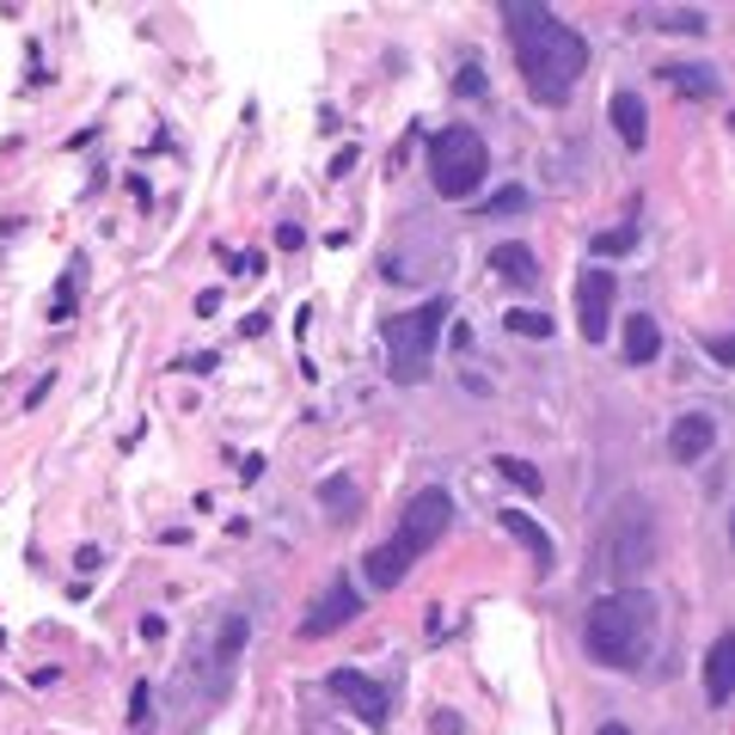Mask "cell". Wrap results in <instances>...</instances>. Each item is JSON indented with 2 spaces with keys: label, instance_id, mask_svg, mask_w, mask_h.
Returning <instances> with one entry per match:
<instances>
[{
  "label": "cell",
  "instance_id": "30bf717a",
  "mask_svg": "<svg viewBox=\"0 0 735 735\" xmlns=\"http://www.w3.org/2000/svg\"><path fill=\"white\" fill-rule=\"evenodd\" d=\"M355 613H362V589H350V582L338 577V582L326 589V601H319V607L300 619V637H331L338 625H350Z\"/></svg>",
  "mask_w": 735,
  "mask_h": 735
},
{
  "label": "cell",
  "instance_id": "f1b7e54d",
  "mask_svg": "<svg viewBox=\"0 0 735 735\" xmlns=\"http://www.w3.org/2000/svg\"><path fill=\"white\" fill-rule=\"evenodd\" d=\"M160 637H166V619H160V613H147V619H142V644H160Z\"/></svg>",
  "mask_w": 735,
  "mask_h": 735
},
{
  "label": "cell",
  "instance_id": "277c9868",
  "mask_svg": "<svg viewBox=\"0 0 735 735\" xmlns=\"http://www.w3.org/2000/svg\"><path fill=\"white\" fill-rule=\"evenodd\" d=\"M484 172H491V147H484L479 129L453 123V129H441L436 142H429V184H436L448 202L479 197Z\"/></svg>",
  "mask_w": 735,
  "mask_h": 735
},
{
  "label": "cell",
  "instance_id": "7402d4cb",
  "mask_svg": "<svg viewBox=\"0 0 735 735\" xmlns=\"http://www.w3.org/2000/svg\"><path fill=\"white\" fill-rule=\"evenodd\" d=\"M656 31H674V37H705V19L699 13H656Z\"/></svg>",
  "mask_w": 735,
  "mask_h": 735
},
{
  "label": "cell",
  "instance_id": "83f0119b",
  "mask_svg": "<svg viewBox=\"0 0 735 735\" xmlns=\"http://www.w3.org/2000/svg\"><path fill=\"white\" fill-rule=\"evenodd\" d=\"M240 331H245V338H264V331H270V312H245Z\"/></svg>",
  "mask_w": 735,
  "mask_h": 735
},
{
  "label": "cell",
  "instance_id": "d6986e66",
  "mask_svg": "<svg viewBox=\"0 0 735 735\" xmlns=\"http://www.w3.org/2000/svg\"><path fill=\"white\" fill-rule=\"evenodd\" d=\"M496 472H503V479H509L522 496H539V491H546V479H539V467H534V460H515V453H496Z\"/></svg>",
  "mask_w": 735,
  "mask_h": 735
},
{
  "label": "cell",
  "instance_id": "603a6c76",
  "mask_svg": "<svg viewBox=\"0 0 735 735\" xmlns=\"http://www.w3.org/2000/svg\"><path fill=\"white\" fill-rule=\"evenodd\" d=\"M632 240H637L632 227H613V233H594L589 252H594V257H625V252H632Z\"/></svg>",
  "mask_w": 735,
  "mask_h": 735
},
{
  "label": "cell",
  "instance_id": "6da1fadb",
  "mask_svg": "<svg viewBox=\"0 0 735 735\" xmlns=\"http://www.w3.org/2000/svg\"><path fill=\"white\" fill-rule=\"evenodd\" d=\"M503 25L515 37V68H522L527 92L539 105H564V92L582 80L589 68V37L577 25H564L558 13L534 7V0H509L503 7Z\"/></svg>",
  "mask_w": 735,
  "mask_h": 735
},
{
  "label": "cell",
  "instance_id": "d6a6232c",
  "mask_svg": "<svg viewBox=\"0 0 735 735\" xmlns=\"http://www.w3.org/2000/svg\"><path fill=\"white\" fill-rule=\"evenodd\" d=\"M729 546H735V515H729Z\"/></svg>",
  "mask_w": 735,
  "mask_h": 735
},
{
  "label": "cell",
  "instance_id": "4fadbf2b",
  "mask_svg": "<svg viewBox=\"0 0 735 735\" xmlns=\"http://www.w3.org/2000/svg\"><path fill=\"white\" fill-rule=\"evenodd\" d=\"M729 699H735V632H723L705 656V705L717 711V705H729Z\"/></svg>",
  "mask_w": 735,
  "mask_h": 735
},
{
  "label": "cell",
  "instance_id": "2e32d148",
  "mask_svg": "<svg viewBox=\"0 0 735 735\" xmlns=\"http://www.w3.org/2000/svg\"><path fill=\"white\" fill-rule=\"evenodd\" d=\"M491 264H496V276H509V283H522V288H534L539 283V264H534V252L527 245H496L491 252Z\"/></svg>",
  "mask_w": 735,
  "mask_h": 735
},
{
  "label": "cell",
  "instance_id": "8992f818",
  "mask_svg": "<svg viewBox=\"0 0 735 735\" xmlns=\"http://www.w3.org/2000/svg\"><path fill=\"white\" fill-rule=\"evenodd\" d=\"M326 693L338 699L343 711H355L368 729H386V717H393V699H386V687H381V680H368L362 668H338V674H326Z\"/></svg>",
  "mask_w": 735,
  "mask_h": 735
},
{
  "label": "cell",
  "instance_id": "9c48e42d",
  "mask_svg": "<svg viewBox=\"0 0 735 735\" xmlns=\"http://www.w3.org/2000/svg\"><path fill=\"white\" fill-rule=\"evenodd\" d=\"M417 558H424V551L410 546L405 534H393L386 539V546H374L362 558V582H368V594H381V589H398V582L410 577V564H417Z\"/></svg>",
  "mask_w": 735,
  "mask_h": 735
},
{
  "label": "cell",
  "instance_id": "ba28073f",
  "mask_svg": "<svg viewBox=\"0 0 735 735\" xmlns=\"http://www.w3.org/2000/svg\"><path fill=\"white\" fill-rule=\"evenodd\" d=\"M613 270H582L577 276V326L589 343H607V319H613Z\"/></svg>",
  "mask_w": 735,
  "mask_h": 735
},
{
  "label": "cell",
  "instance_id": "3957f363",
  "mask_svg": "<svg viewBox=\"0 0 735 735\" xmlns=\"http://www.w3.org/2000/svg\"><path fill=\"white\" fill-rule=\"evenodd\" d=\"M441 319H448V300H441V295L386 319V374H393L398 386H417L429 374L436 343H441Z\"/></svg>",
  "mask_w": 735,
  "mask_h": 735
},
{
  "label": "cell",
  "instance_id": "44dd1931",
  "mask_svg": "<svg viewBox=\"0 0 735 735\" xmlns=\"http://www.w3.org/2000/svg\"><path fill=\"white\" fill-rule=\"evenodd\" d=\"M522 209H527V190H522V184H503L491 202H479V215H522Z\"/></svg>",
  "mask_w": 735,
  "mask_h": 735
},
{
  "label": "cell",
  "instance_id": "4316f807",
  "mask_svg": "<svg viewBox=\"0 0 735 735\" xmlns=\"http://www.w3.org/2000/svg\"><path fill=\"white\" fill-rule=\"evenodd\" d=\"M705 355H717L723 368H735V338H711V343H705Z\"/></svg>",
  "mask_w": 735,
  "mask_h": 735
},
{
  "label": "cell",
  "instance_id": "4dcf8cb0",
  "mask_svg": "<svg viewBox=\"0 0 735 735\" xmlns=\"http://www.w3.org/2000/svg\"><path fill=\"white\" fill-rule=\"evenodd\" d=\"M197 312L209 319V312H221V288H209V295H197Z\"/></svg>",
  "mask_w": 735,
  "mask_h": 735
},
{
  "label": "cell",
  "instance_id": "ffe728a7",
  "mask_svg": "<svg viewBox=\"0 0 735 735\" xmlns=\"http://www.w3.org/2000/svg\"><path fill=\"white\" fill-rule=\"evenodd\" d=\"M319 503L343 522V515L355 509V479H343V472H338V479H326V484H319Z\"/></svg>",
  "mask_w": 735,
  "mask_h": 735
},
{
  "label": "cell",
  "instance_id": "5b68a950",
  "mask_svg": "<svg viewBox=\"0 0 735 735\" xmlns=\"http://www.w3.org/2000/svg\"><path fill=\"white\" fill-rule=\"evenodd\" d=\"M607 558H613V570H619V577L650 570V558H656V522H650V509H644V503H625V509L613 515Z\"/></svg>",
  "mask_w": 735,
  "mask_h": 735
},
{
  "label": "cell",
  "instance_id": "cb8c5ba5",
  "mask_svg": "<svg viewBox=\"0 0 735 735\" xmlns=\"http://www.w3.org/2000/svg\"><path fill=\"white\" fill-rule=\"evenodd\" d=\"M240 644H245V619H227V632H221V644H215V656H221V662H233V656H240Z\"/></svg>",
  "mask_w": 735,
  "mask_h": 735
},
{
  "label": "cell",
  "instance_id": "7c38bea8",
  "mask_svg": "<svg viewBox=\"0 0 735 735\" xmlns=\"http://www.w3.org/2000/svg\"><path fill=\"white\" fill-rule=\"evenodd\" d=\"M607 123L619 129L625 154H644V147H650V111H644L637 92H613V99H607Z\"/></svg>",
  "mask_w": 735,
  "mask_h": 735
},
{
  "label": "cell",
  "instance_id": "d4e9b609",
  "mask_svg": "<svg viewBox=\"0 0 735 735\" xmlns=\"http://www.w3.org/2000/svg\"><path fill=\"white\" fill-rule=\"evenodd\" d=\"M453 86H460V99H479V92H484V74L479 68H460V80H453Z\"/></svg>",
  "mask_w": 735,
  "mask_h": 735
},
{
  "label": "cell",
  "instance_id": "52a82bcc",
  "mask_svg": "<svg viewBox=\"0 0 735 735\" xmlns=\"http://www.w3.org/2000/svg\"><path fill=\"white\" fill-rule=\"evenodd\" d=\"M448 527H453V496L429 484V491H417V496L405 503V522H398V534H405L417 551H429L441 534H448Z\"/></svg>",
  "mask_w": 735,
  "mask_h": 735
},
{
  "label": "cell",
  "instance_id": "e0dca14e",
  "mask_svg": "<svg viewBox=\"0 0 735 735\" xmlns=\"http://www.w3.org/2000/svg\"><path fill=\"white\" fill-rule=\"evenodd\" d=\"M503 527H509V534H515V539H522V546H527V551H534V564H539V570H551V539H546V534H539V527H534V522H527V515H522V509H503Z\"/></svg>",
  "mask_w": 735,
  "mask_h": 735
},
{
  "label": "cell",
  "instance_id": "5bb4252c",
  "mask_svg": "<svg viewBox=\"0 0 735 735\" xmlns=\"http://www.w3.org/2000/svg\"><path fill=\"white\" fill-rule=\"evenodd\" d=\"M656 74H662L668 86H680L687 99H717V92H723V80L711 68H699V62H662Z\"/></svg>",
  "mask_w": 735,
  "mask_h": 735
},
{
  "label": "cell",
  "instance_id": "f546056e",
  "mask_svg": "<svg viewBox=\"0 0 735 735\" xmlns=\"http://www.w3.org/2000/svg\"><path fill=\"white\" fill-rule=\"evenodd\" d=\"M429 729H436V735H460V717H453V711H436V717H429Z\"/></svg>",
  "mask_w": 735,
  "mask_h": 735
},
{
  "label": "cell",
  "instance_id": "1f68e13d",
  "mask_svg": "<svg viewBox=\"0 0 735 735\" xmlns=\"http://www.w3.org/2000/svg\"><path fill=\"white\" fill-rule=\"evenodd\" d=\"M601 735H632V729H625V723H607V729H601Z\"/></svg>",
  "mask_w": 735,
  "mask_h": 735
},
{
  "label": "cell",
  "instance_id": "8fae6325",
  "mask_svg": "<svg viewBox=\"0 0 735 735\" xmlns=\"http://www.w3.org/2000/svg\"><path fill=\"white\" fill-rule=\"evenodd\" d=\"M711 441H717L711 410H687V417H674V429H668V460L693 467V460H705V453H711Z\"/></svg>",
  "mask_w": 735,
  "mask_h": 735
},
{
  "label": "cell",
  "instance_id": "9a60e30c",
  "mask_svg": "<svg viewBox=\"0 0 735 735\" xmlns=\"http://www.w3.org/2000/svg\"><path fill=\"white\" fill-rule=\"evenodd\" d=\"M656 355H662V326H656L650 312H632V319H625V362H656Z\"/></svg>",
  "mask_w": 735,
  "mask_h": 735
},
{
  "label": "cell",
  "instance_id": "484cf974",
  "mask_svg": "<svg viewBox=\"0 0 735 735\" xmlns=\"http://www.w3.org/2000/svg\"><path fill=\"white\" fill-rule=\"evenodd\" d=\"M276 245H283V252H300V245H307V233H300L295 221H283V227H276Z\"/></svg>",
  "mask_w": 735,
  "mask_h": 735
},
{
  "label": "cell",
  "instance_id": "7a4b0ae2",
  "mask_svg": "<svg viewBox=\"0 0 735 735\" xmlns=\"http://www.w3.org/2000/svg\"><path fill=\"white\" fill-rule=\"evenodd\" d=\"M650 625H656V594L650 589H613L601 594L582 619V650L601 668H644L650 656Z\"/></svg>",
  "mask_w": 735,
  "mask_h": 735
},
{
  "label": "cell",
  "instance_id": "ac0fdd59",
  "mask_svg": "<svg viewBox=\"0 0 735 735\" xmlns=\"http://www.w3.org/2000/svg\"><path fill=\"white\" fill-rule=\"evenodd\" d=\"M503 331H509V338H534V343H546V338H551V331H558V326H551V312H534V307H509V312H503Z\"/></svg>",
  "mask_w": 735,
  "mask_h": 735
}]
</instances>
